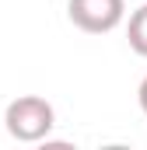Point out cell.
Masks as SVG:
<instances>
[{
    "label": "cell",
    "mask_w": 147,
    "mask_h": 150,
    "mask_svg": "<svg viewBox=\"0 0 147 150\" xmlns=\"http://www.w3.org/2000/svg\"><path fill=\"white\" fill-rule=\"evenodd\" d=\"M4 126L18 143H39V140H46L53 133L56 108L39 94H21L4 108Z\"/></svg>",
    "instance_id": "1"
},
{
    "label": "cell",
    "mask_w": 147,
    "mask_h": 150,
    "mask_svg": "<svg viewBox=\"0 0 147 150\" xmlns=\"http://www.w3.org/2000/svg\"><path fill=\"white\" fill-rule=\"evenodd\" d=\"M67 18L88 35H105L123 25L126 0H67Z\"/></svg>",
    "instance_id": "2"
},
{
    "label": "cell",
    "mask_w": 147,
    "mask_h": 150,
    "mask_svg": "<svg viewBox=\"0 0 147 150\" xmlns=\"http://www.w3.org/2000/svg\"><path fill=\"white\" fill-rule=\"evenodd\" d=\"M126 38H130V49H133L137 56H144V59H147V4H140V7L130 14Z\"/></svg>",
    "instance_id": "3"
},
{
    "label": "cell",
    "mask_w": 147,
    "mask_h": 150,
    "mask_svg": "<svg viewBox=\"0 0 147 150\" xmlns=\"http://www.w3.org/2000/svg\"><path fill=\"white\" fill-rule=\"evenodd\" d=\"M137 101H140V108H144V115H147V77L140 80V87H137Z\"/></svg>",
    "instance_id": "4"
}]
</instances>
